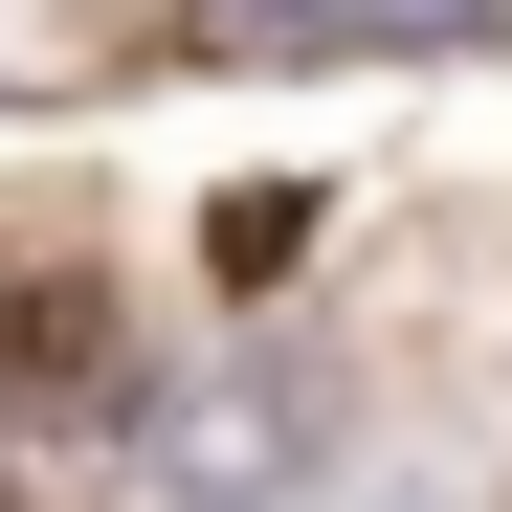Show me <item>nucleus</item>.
<instances>
[{"instance_id":"1","label":"nucleus","mask_w":512,"mask_h":512,"mask_svg":"<svg viewBox=\"0 0 512 512\" xmlns=\"http://www.w3.org/2000/svg\"><path fill=\"white\" fill-rule=\"evenodd\" d=\"M312 468H334V379L312 357H201L179 401L134 423V490L156 512H290Z\"/></svg>"},{"instance_id":"2","label":"nucleus","mask_w":512,"mask_h":512,"mask_svg":"<svg viewBox=\"0 0 512 512\" xmlns=\"http://www.w3.org/2000/svg\"><path fill=\"white\" fill-rule=\"evenodd\" d=\"M0 401H23V423H112V401H134V379H112V290H90V268L0 290Z\"/></svg>"},{"instance_id":"3","label":"nucleus","mask_w":512,"mask_h":512,"mask_svg":"<svg viewBox=\"0 0 512 512\" xmlns=\"http://www.w3.org/2000/svg\"><path fill=\"white\" fill-rule=\"evenodd\" d=\"M379 512H468V490H379Z\"/></svg>"}]
</instances>
